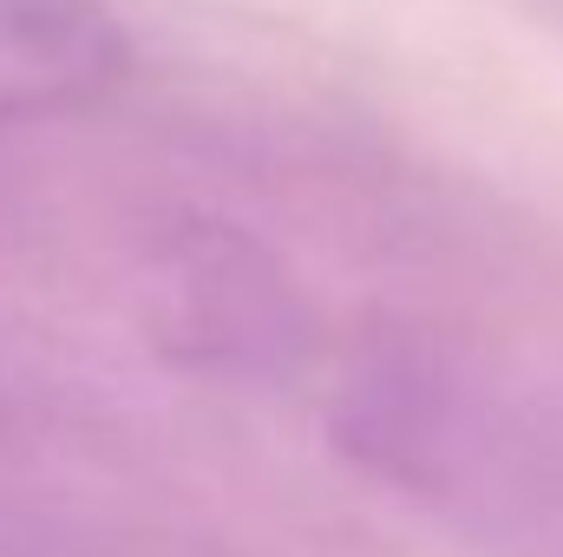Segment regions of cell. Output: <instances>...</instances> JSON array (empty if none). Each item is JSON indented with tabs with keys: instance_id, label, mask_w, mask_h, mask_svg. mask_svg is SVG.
I'll return each mask as SVG.
<instances>
[{
	"instance_id": "7a4b0ae2",
	"label": "cell",
	"mask_w": 563,
	"mask_h": 557,
	"mask_svg": "<svg viewBox=\"0 0 563 557\" xmlns=\"http://www.w3.org/2000/svg\"><path fill=\"white\" fill-rule=\"evenodd\" d=\"M164 328L197 354H263L288 328V288L236 230H184L164 250Z\"/></svg>"
},
{
	"instance_id": "6da1fadb",
	"label": "cell",
	"mask_w": 563,
	"mask_h": 557,
	"mask_svg": "<svg viewBox=\"0 0 563 557\" xmlns=\"http://www.w3.org/2000/svg\"><path fill=\"white\" fill-rule=\"evenodd\" d=\"M132 73V33L106 0H0V125L73 119Z\"/></svg>"
}]
</instances>
